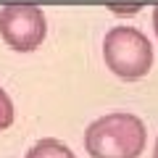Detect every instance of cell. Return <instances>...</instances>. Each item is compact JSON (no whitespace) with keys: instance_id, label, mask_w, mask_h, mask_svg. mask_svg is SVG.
I'll use <instances>...</instances> for the list:
<instances>
[{"instance_id":"4","label":"cell","mask_w":158,"mask_h":158,"mask_svg":"<svg viewBox=\"0 0 158 158\" xmlns=\"http://www.w3.org/2000/svg\"><path fill=\"white\" fill-rule=\"evenodd\" d=\"M24 158H77V156H74L71 148L63 145L61 140H53V137H48V140L34 142Z\"/></svg>"},{"instance_id":"7","label":"cell","mask_w":158,"mask_h":158,"mask_svg":"<svg viewBox=\"0 0 158 158\" xmlns=\"http://www.w3.org/2000/svg\"><path fill=\"white\" fill-rule=\"evenodd\" d=\"M153 27H156V32H158V3H156V8H153Z\"/></svg>"},{"instance_id":"8","label":"cell","mask_w":158,"mask_h":158,"mask_svg":"<svg viewBox=\"0 0 158 158\" xmlns=\"http://www.w3.org/2000/svg\"><path fill=\"white\" fill-rule=\"evenodd\" d=\"M153 158H158V142H156V150H153Z\"/></svg>"},{"instance_id":"3","label":"cell","mask_w":158,"mask_h":158,"mask_svg":"<svg viewBox=\"0 0 158 158\" xmlns=\"http://www.w3.org/2000/svg\"><path fill=\"white\" fill-rule=\"evenodd\" d=\"M48 34L45 13L34 3H6L0 8V37L13 50L29 53L42 45Z\"/></svg>"},{"instance_id":"1","label":"cell","mask_w":158,"mask_h":158,"mask_svg":"<svg viewBox=\"0 0 158 158\" xmlns=\"http://www.w3.org/2000/svg\"><path fill=\"white\" fill-rule=\"evenodd\" d=\"M145 124L127 111L106 113L85 132V148L92 158H137L145 150Z\"/></svg>"},{"instance_id":"6","label":"cell","mask_w":158,"mask_h":158,"mask_svg":"<svg viewBox=\"0 0 158 158\" xmlns=\"http://www.w3.org/2000/svg\"><path fill=\"white\" fill-rule=\"evenodd\" d=\"M142 6H145V3H108V8H111L113 13H137Z\"/></svg>"},{"instance_id":"5","label":"cell","mask_w":158,"mask_h":158,"mask_svg":"<svg viewBox=\"0 0 158 158\" xmlns=\"http://www.w3.org/2000/svg\"><path fill=\"white\" fill-rule=\"evenodd\" d=\"M11 124H13V103L8 92L0 87V129H8Z\"/></svg>"},{"instance_id":"2","label":"cell","mask_w":158,"mask_h":158,"mask_svg":"<svg viewBox=\"0 0 158 158\" xmlns=\"http://www.w3.org/2000/svg\"><path fill=\"white\" fill-rule=\"evenodd\" d=\"M103 58L116 77L132 82V79H142L150 71L153 45L135 27H113L103 40Z\"/></svg>"}]
</instances>
